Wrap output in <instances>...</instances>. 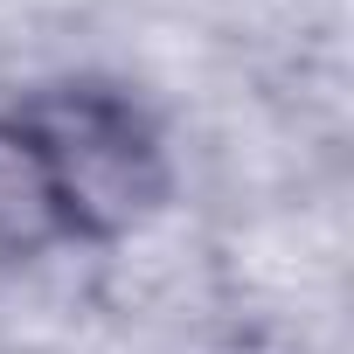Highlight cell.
I'll use <instances>...</instances> for the list:
<instances>
[{
    "label": "cell",
    "instance_id": "6da1fadb",
    "mask_svg": "<svg viewBox=\"0 0 354 354\" xmlns=\"http://www.w3.org/2000/svg\"><path fill=\"white\" fill-rule=\"evenodd\" d=\"M160 188V160L132 104L63 91L0 118V250L125 230Z\"/></svg>",
    "mask_w": 354,
    "mask_h": 354
}]
</instances>
